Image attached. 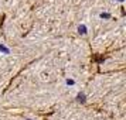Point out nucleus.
I'll list each match as a JSON object with an SVG mask.
<instances>
[{
  "mask_svg": "<svg viewBox=\"0 0 126 120\" xmlns=\"http://www.w3.org/2000/svg\"><path fill=\"white\" fill-rule=\"evenodd\" d=\"M79 33H85V27H79Z\"/></svg>",
  "mask_w": 126,
  "mask_h": 120,
  "instance_id": "f257e3e1",
  "label": "nucleus"
}]
</instances>
